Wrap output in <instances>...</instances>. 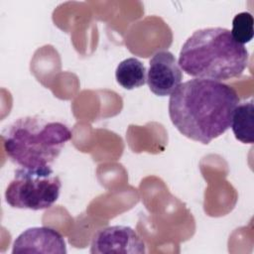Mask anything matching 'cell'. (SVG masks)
I'll return each mask as SVG.
<instances>
[{
    "mask_svg": "<svg viewBox=\"0 0 254 254\" xmlns=\"http://www.w3.org/2000/svg\"><path fill=\"white\" fill-rule=\"evenodd\" d=\"M62 183L50 166L19 168L5 190V200L13 208L42 210L59 198Z\"/></svg>",
    "mask_w": 254,
    "mask_h": 254,
    "instance_id": "4",
    "label": "cell"
},
{
    "mask_svg": "<svg viewBox=\"0 0 254 254\" xmlns=\"http://www.w3.org/2000/svg\"><path fill=\"white\" fill-rule=\"evenodd\" d=\"M235 138L244 143L252 144L254 141V104L253 100L239 102L231 118L230 125Z\"/></svg>",
    "mask_w": 254,
    "mask_h": 254,
    "instance_id": "8",
    "label": "cell"
},
{
    "mask_svg": "<svg viewBox=\"0 0 254 254\" xmlns=\"http://www.w3.org/2000/svg\"><path fill=\"white\" fill-rule=\"evenodd\" d=\"M249 54L230 31L209 27L194 31L184 43L178 64L195 78L228 80L240 76L248 66Z\"/></svg>",
    "mask_w": 254,
    "mask_h": 254,
    "instance_id": "2",
    "label": "cell"
},
{
    "mask_svg": "<svg viewBox=\"0 0 254 254\" xmlns=\"http://www.w3.org/2000/svg\"><path fill=\"white\" fill-rule=\"evenodd\" d=\"M238 103L239 96L230 85L193 78L181 83L170 95L169 115L181 134L207 145L229 129Z\"/></svg>",
    "mask_w": 254,
    "mask_h": 254,
    "instance_id": "1",
    "label": "cell"
},
{
    "mask_svg": "<svg viewBox=\"0 0 254 254\" xmlns=\"http://www.w3.org/2000/svg\"><path fill=\"white\" fill-rule=\"evenodd\" d=\"M146 246L137 232L124 225L108 226L95 233L90 245V253L144 254Z\"/></svg>",
    "mask_w": 254,
    "mask_h": 254,
    "instance_id": "5",
    "label": "cell"
},
{
    "mask_svg": "<svg viewBox=\"0 0 254 254\" xmlns=\"http://www.w3.org/2000/svg\"><path fill=\"white\" fill-rule=\"evenodd\" d=\"M149 64L147 83L150 90L158 96L171 95L183 79L176 57L169 51H160L153 56Z\"/></svg>",
    "mask_w": 254,
    "mask_h": 254,
    "instance_id": "6",
    "label": "cell"
},
{
    "mask_svg": "<svg viewBox=\"0 0 254 254\" xmlns=\"http://www.w3.org/2000/svg\"><path fill=\"white\" fill-rule=\"evenodd\" d=\"M72 137L63 122L40 116L18 118L3 132L8 158L21 168L50 166Z\"/></svg>",
    "mask_w": 254,
    "mask_h": 254,
    "instance_id": "3",
    "label": "cell"
},
{
    "mask_svg": "<svg viewBox=\"0 0 254 254\" xmlns=\"http://www.w3.org/2000/svg\"><path fill=\"white\" fill-rule=\"evenodd\" d=\"M12 253H66L63 235L54 228L31 227L14 241Z\"/></svg>",
    "mask_w": 254,
    "mask_h": 254,
    "instance_id": "7",
    "label": "cell"
},
{
    "mask_svg": "<svg viewBox=\"0 0 254 254\" xmlns=\"http://www.w3.org/2000/svg\"><path fill=\"white\" fill-rule=\"evenodd\" d=\"M115 77L123 88L131 90L141 87L147 82V68L138 59L128 58L117 65Z\"/></svg>",
    "mask_w": 254,
    "mask_h": 254,
    "instance_id": "9",
    "label": "cell"
},
{
    "mask_svg": "<svg viewBox=\"0 0 254 254\" xmlns=\"http://www.w3.org/2000/svg\"><path fill=\"white\" fill-rule=\"evenodd\" d=\"M233 39L241 45L251 42L254 37V19L249 12H241L232 20L230 31Z\"/></svg>",
    "mask_w": 254,
    "mask_h": 254,
    "instance_id": "10",
    "label": "cell"
}]
</instances>
